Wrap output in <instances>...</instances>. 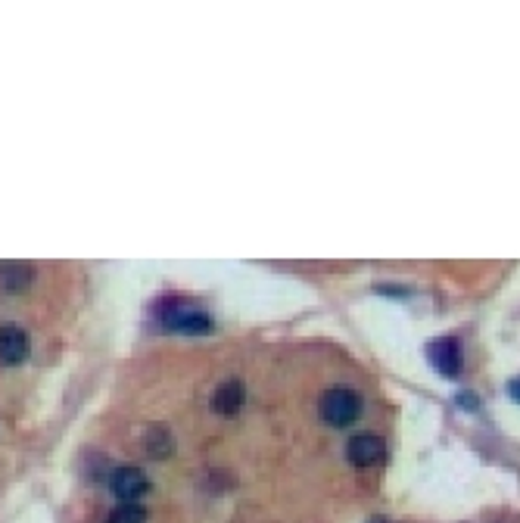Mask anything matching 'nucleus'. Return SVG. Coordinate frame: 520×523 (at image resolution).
Masks as SVG:
<instances>
[{
    "mask_svg": "<svg viewBox=\"0 0 520 523\" xmlns=\"http://www.w3.org/2000/svg\"><path fill=\"white\" fill-rule=\"evenodd\" d=\"M144 520H147V508L138 505V502H122L109 514V523H144Z\"/></svg>",
    "mask_w": 520,
    "mask_h": 523,
    "instance_id": "1a4fd4ad",
    "label": "nucleus"
},
{
    "mask_svg": "<svg viewBox=\"0 0 520 523\" xmlns=\"http://www.w3.org/2000/svg\"><path fill=\"white\" fill-rule=\"evenodd\" d=\"M427 358H430V364L443 377H458L461 374V346H458V339H452V337L433 339V343L427 346Z\"/></svg>",
    "mask_w": 520,
    "mask_h": 523,
    "instance_id": "7ed1b4c3",
    "label": "nucleus"
},
{
    "mask_svg": "<svg viewBox=\"0 0 520 523\" xmlns=\"http://www.w3.org/2000/svg\"><path fill=\"white\" fill-rule=\"evenodd\" d=\"M371 523H393V520H389V518H374Z\"/></svg>",
    "mask_w": 520,
    "mask_h": 523,
    "instance_id": "ddd939ff",
    "label": "nucleus"
},
{
    "mask_svg": "<svg viewBox=\"0 0 520 523\" xmlns=\"http://www.w3.org/2000/svg\"><path fill=\"white\" fill-rule=\"evenodd\" d=\"M318 411H321V421L330 424V427H337V430L353 427V424L359 421V415H362V399H359V392L355 390L334 387V390H328L321 396Z\"/></svg>",
    "mask_w": 520,
    "mask_h": 523,
    "instance_id": "f257e3e1",
    "label": "nucleus"
},
{
    "mask_svg": "<svg viewBox=\"0 0 520 523\" xmlns=\"http://www.w3.org/2000/svg\"><path fill=\"white\" fill-rule=\"evenodd\" d=\"M172 449H175V442H172V436H168V430H162V427L149 430V436H147V452L149 455H153V458H168V455H172Z\"/></svg>",
    "mask_w": 520,
    "mask_h": 523,
    "instance_id": "9d476101",
    "label": "nucleus"
},
{
    "mask_svg": "<svg viewBox=\"0 0 520 523\" xmlns=\"http://www.w3.org/2000/svg\"><path fill=\"white\" fill-rule=\"evenodd\" d=\"M29 333L19 327H0V362L19 364L29 358Z\"/></svg>",
    "mask_w": 520,
    "mask_h": 523,
    "instance_id": "423d86ee",
    "label": "nucleus"
},
{
    "mask_svg": "<svg viewBox=\"0 0 520 523\" xmlns=\"http://www.w3.org/2000/svg\"><path fill=\"white\" fill-rule=\"evenodd\" d=\"M243 399H246L243 383L225 381L222 387L216 390V396H212V411H216V415H234V411L243 408Z\"/></svg>",
    "mask_w": 520,
    "mask_h": 523,
    "instance_id": "0eeeda50",
    "label": "nucleus"
},
{
    "mask_svg": "<svg viewBox=\"0 0 520 523\" xmlns=\"http://www.w3.org/2000/svg\"><path fill=\"white\" fill-rule=\"evenodd\" d=\"M346 455H349V461H353L355 467H374V464L383 461V455H387V446H383L380 436L359 433V436H353V440H349Z\"/></svg>",
    "mask_w": 520,
    "mask_h": 523,
    "instance_id": "20e7f679",
    "label": "nucleus"
},
{
    "mask_svg": "<svg viewBox=\"0 0 520 523\" xmlns=\"http://www.w3.org/2000/svg\"><path fill=\"white\" fill-rule=\"evenodd\" d=\"M31 280V265H22V262H4L0 265V287L4 290H22Z\"/></svg>",
    "mask_w": 520,
    "mask_h": 523,
    "instance_id": "6e6552de",
    "label": "nucleus"
},
{
    "mask_svg": "<svg viewBox=\"0 0 520 523\" xmlns=\"http://www.w3.org/2000/svg\"><path fill=\"white\" fill-rule=\"evenodd\" d=\"M508 396L515 399V402H520V377H515V381L508 383Z\"/></svg>",
    "mask_w": 520,
    "mask_h": 523,
    "instance_id": "f8f14e48",
    "label": "nucleus"
},
{
    "mask_svg": "<svg viewBox=\"0 0 520 523\" xmlns=\"http://www.w3.org/2000/svg\"><path fill=\"white\" fill-rule=\"evenodd\" d=\"M458 405L461 408H467V411H477L480 408V399H477V392H458Z\"/></svg>",
    "mask_w": 520,
    "mask_h": 523,
    "instance_id": "9b49d317",
    "label": "nucleus"
},
{
    "mask_svg": "<svg viewBox=\"0 0 520 523\" xmlns=\"http://www.w3.org/2000/svg\"><path fill=\"white\" fill-rule=\"evenodd\" d=\"M159 315L166 327H172V330H181V333H206L212 330V318L206 315V312H197V309H181V305H175V299H166V303L159 305Z\"/></svg>",
    "mask_w": 520,
    "mask_h": 523,
    "instance_id": "f03ea898",
    "label": "nucleus"
},
{
    "mask_svg": "<svg viewBox=\"0 0 520 523\" xmlns=\"http://www.w3.org/2000/svg\"><path fill=\"white\" fill-rule=\"evenodd\" d=\"M109 486H113V495H119L122 502H138L149 489V480L141 467H119L113 480H109Z\"/></svg>",
    "mask_w": 520,
    "mask_h": 523,
    "instance_id": "39448f33",
    "label": "nucleus"
}]
</instances>
